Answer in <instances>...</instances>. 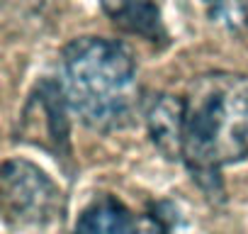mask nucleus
I'll use <instances>...</instances> for the list:
<instances>
[{
  "mask_svg": "<svg viewBox=\"0 0 248 234\" xmlns=\"http://www.w3.org/2000/svg\"><path fill=\"white\" fill-rule=\"evenodd\" d=\"M207 8L209 17L231 32L248 27V0H214Z\"/></svg>",
  "mask_w": 248,
  "mask_h": 234,
  "instance_id": "nucleus-7",
  "label": "nucleus"
},
{
  "mask_svg": "<svg viewBox=\"0 0 248 234\" xmlns=\"http://www.w3.org/2000/svg\"><path fill=\"white\" fill-rule=\"evenodd\" d=\"M73 234H168V229L161 217H139L114 195H100L80 212Z\"/></svg>",
  "mask_w": 248,
  "mask_h": 234,
  "instance_id": "nucleus-4",
  "label": "nucleus"
},
{
  "mask_svg": "<svg viewBox=\"0 0 248 234\" xmlns=\"http://www.w3.org/2000/svg\"><path fill=\"white\" fill-rule=\"evenodd\" d=\"M202 3H204V5H212V3H214V0H202Z\"/></svg>",
  "mask_w": 248,
  "mask_h": 234,
  "instance_id": "nucleus-8",
  "label": "nucleus"
},
{
  "mask_svg": "<svg viewBox=\"0 0 248 234\" xmlns=\"http://www.w3.org/2000/svg\"><path fill=\"white\" fill-rule=\"evenodd\" d=\"M146 122L154 144L168 156L180 159V125H183V98L158 95L146 107Z\"/></svg>",
  "mask_w": 248,
  "mask_h": 234,
  "instance_id": "nucleus-6",
  "label": "nucleus"
},
{
  "mask_svg": "<svg viewBox=\"0 0 248 234\" xmlns=\"http://www.w3.org/2000/svg\"><path fill=\"white\" fill-rule=\"evenodd\" d=\"M248 159V76H200L183 98L180 161L212 188L219 171Z\"/></svg>",
  "mask_w": 248,
  "mask_h": 234,
  "instance_id": "nucleus-1",
  "label": "nucleus"
},
{
  "mask_svg": "<svg viewBox=\"0 0 248 234\" xmlns=\"http://www.w3.org/2000/svg\"><path fill=\"white\" fill-rule=\"evenodd\" d=\"M107 17L124 32L149 42H166L168 32L156 0H100Z\"/></svg>",
  "mask_w": 248,
  "mask_h": 234,
  "instance_id": "nucleus-5",
  "label": "nucleus"
},
{
  "mask_svg": "<svg viewBox=\"0 0 248 234\" xmlns=\"http://www.w3.org/2000/svg\"><path fill=\"white\" fill-rule=\"evenodd\" d=\"M3 219L17 232H42L61 219L63 198L59 185L32 161H5L0 173Z\"/></svg>",
  "mask_w": 248,
  "mask_h": 234,
  "instance_id": "nucleus-3",
  "label": "nucleus"
},
{
  "mask_svg": "<svg viewBox=\"0 0 248 234\" xmlns=\"http://www.w3.org/2000/svg\"><path fill=\"white\" fill-rule=\"evenodd\" d=\"M59 85L80 122L97 132L132 125L141 102L132 51L105 37H80L63 49Z\"/></svg>",
  "mask_w": 248,
  "mask_h": 234,
  "instance_id": "nucleus-2",
  "label": "nucleus"
}]
</instances>
